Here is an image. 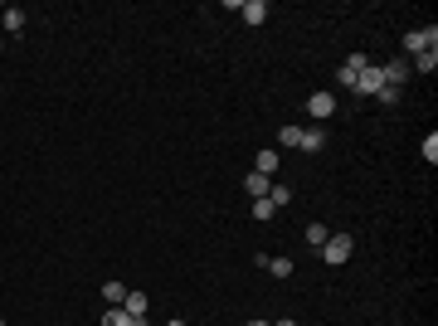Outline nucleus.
I'll return each mask as SVG.
<instances>
[{
  "mask_svg": "<svg viewBox=\"0 0 438 326\" xmlns=\"http://www.w3.org/2000/svg\"><path fill=\"white\" fill-rule=\"evenodd\" d=\"M351 248H356V244H351V234H332V239L321 244V258L332 263V268H341V263L351 258Z\"/></svg>",
  "mask_w": 438,
  "mask_h": 326,
  "instance_id": "nucleus-1",
  "label": "nucleus"
},
{
  "mask_svg": "<svg viewBox=\"0 0 438 326\" xmlns=\"http://www.w3.org/2000/svg\"><path fill=\"white\" fill-rule=\"evenodd\" d=\"M380 88H385V73H380V64H370V69L356 73V83H351V93H365V97H375Z\"/></svg>",
  "mask_w": 438,
  "mask_h": 326,
  "instance_id": "nucleus-2",
  "label": "nucleus"
},
{
  "mask_svg": "<svg viewBox=\"0 0 438 326\" xmlns=\"http://www.w3.org/2000/svg\"><path fill=\"white\" fill-rule=\"evenodd\" d=\"M404 49H409V54L438 49V30H433V25H428V30H409V34H404Z\"/></svg>",
  "mask_w": 438,
  "mask_h": 326,
  "instance_id": "nucleus-3",
  "label": "nucleus"
},
{
  "mask_svg": "<svg viewBox=\"0 0 438 326\" xmlns=\"http://www.w3.org/2000/svg\"><path fill=\"white\" fill-rule=\"evenodd\" d=\"M365 69H370V59H365V54H351V59L336 69V83H341V88H351V83H356V73H365Z\"/></svg>",
  "mask_w": 438,
  "mask_h": 326,
  "instance_id": "nucleus-4",
  "label": "nucleus"
},
{
  "mask_svg": "<svg viewBox=\"0 0 438 326\" xmlns=\"http://www.w3.org/2000/svg\"><path fill=\"white\" fill-rule=\"evenodd\" d=\"M380 73H385V88H400L409 78V59H390V64H380Z\"/></svg>",
  "mask_w": 438,
  "mask_h": 326,
  "instance_id": "nucleus-5",
  "label": "nucleus"
},
{
  "mask_svg": "<svg viewBox=\"0 0 438 326\" xmlns=\"http://www.w3.org/2000/svg\"><path fill=\"white\" fill-rule=\"evenodd\" d=\"M239 15H244V25H263L268 5H263V0H239Z\"/></svg>",
  "mask_w": 438,
  "mask_h": 326,
  "instance_id": "nucleus-6",
  "label": "nucleus"
},
{
  "mask_svg": "<svg viewBox=\"0 0 438 326\" xmlns=\"http://www.w3.org/2000/svg\"><path fill=\"white\" fill-rule=\"evenodd\" d=\"M102 326H146V321H137L127 307H107V312H102Z\"/></svg>",
  "mask_w": 438,
  "mask_h": 326,
  "instance_id": "nucleus-7",
  "label": "nucleus"
},
{
  "mask_svg": "<svg viewBox=\"0 0 438 326\" xmlns=\"http://www.w3.org/2000/svg\"><path fill=\"white\" fill-rule=\"evenodd\" d=\"M307 107H312V117H332V113H336V97H332V93H312Z\"/></svg>",
  "mask_w": 438,
  "mask_h": 326,
  "instance_id": "nucleus-8",
  "label": "nucleus"
},
{
  "mask_svg": "<svg viewBox=\"0 0 438 326\" xmlns=\"http://www.w3.org/2000/svg\"><path fill=\"white\" fill-rule=\"evenodd\" d=\"M253 171L273 181V171H278V151H273V146H268V151H258V156H253Z\"/></svg>",
  "mask_w": 438,
  "mask_h": 326,
  "instance_id": "nucleus-9",
  "label": "nucleus"
},
{
  "mask_svg": "<svg viewBox=\"0 0 438 326\" xmlns=\"http://www.w3.org/2000/svg\"><path fill=\"white\" fill-rule=\"evenodd\" d=\"M244 190H249L253 200H263V195L273 190V181H268V176H258V171H249V176H244Z\"/></svg>",
  "mask_w": 438,
  "mask_h": 326,
  "instance_id": "nucleus-10",
  "label": "nucleus"
},
{
  "mask_svg": "<svg viewBox=\"0 0 438 326\" xmlns=\"http://www.w3.org/2000/svg\"><path fill=\"white\" fill-rule=\"evenodd\" d=\"M263 268H268L273 278H292V258H283V253L278 258H263Z\"/></svg>",
  "mask_w": 438,
  "mask_h": 326,
  "instance_id": "nucleus-11",
  "label": "nucleus"
},
{
  "mask_svg": "<svg viewBox=\"0 0 438 326\" xmlns=\"http://www.w3.org/2000/svg\"><path fill=\"white\" fill-rule=\"evenodd\" d=\"M122 307H127L137 321H146V292H132V288H127V302H122Z\"/></svg>",
  "mask_w": 438,
  "mask_h": 326,
  "instance_id": "nucleus-12",
  "label": "nucleus"
},
{
  "mask_svg": "<svg viewBox=\"0 0 438 326\" xmlns=\"http://www.w3.org/2000/svg\"><path fill=\"white\" fill-rule=\"evenodd\" d=\"M102 302H107V307H122V302H127V288H122V283H102Z\"/></svg>",
  "mask_w": 438,
  "mask_h": 326,
  "instance_id": "nucleus-13",
  "label": "nucleus"
},
{
  "mask_svg": "<svg viewBox=\"0 0 438 326\" xmlns=\"http://www.w3.org/2000/svg\"><path fill=\"white\" fill-rule=\"evenodd\" d=\"M0 20H5V30H10V34H20V30H25V10H20V5H5V15H0Z\"/></svg>",
  "mask_w": 438,
  "mask_h": 326,
  "instance_id": "nucleus-14",
  "label": "nucleus"
},
{
  "mask_svg": "<svg viewBox=\"0 0 438 326\" xmlns=\"http://www.w3.org/2000/svg\"><path fill=\"white\" fill-rule=\"evenodd\" d=\"M321 146H326V132H316V127L307 132L302 127V151H321Z\"/></svg>",
  "mask_w": 438,
  "mask_h": 326,
  "instance_id": "nucleus-15",
  "label": "nucleus"
},
{
  "mask_svg": "<svg viewBox=\"0 0 438 326\" xmlns=\"http://www.w3.org/2000/svg\"><path fill=\"white\" fill-rule=\"evenodd\" d=\"M414 69H419V73H433V69H438V54H433V49L414 54Z\"/></svg>",
  "mask_w": 438,
  "mask_h": 326,
  "instance_id": "nucleus-16",
  "label": "nucleus"
},
{
  "mask_svg": "<svg viewBox=\"0 0 438 326\" xmlns=\"http://www.w3.org/2000/svg\"><path fill=\"white\" fill-rule=\"evenodd\" d=\"M326 239H332V229H326V224H307V244H312V248H321Z\"/></svg>",
  "mask_w": 438,
  "mask_h": 326,
  "instance_id": "nucleus-17",
  "label": "nucleus"
},
{
  "mask_svg": "<svg viewBox=\"0 0 438 326\" xmlns=\"http://www.w3.org/2000/svg\"><path fill=\"white\" fill-rule=\"evenodd\" d=\"M268 200H273V209H283V205L292 200V185H273V190H268Z\"/></svg>",
  "mask_w": 438,
  "mask_h": 326,
  "instance_id": "nucleus-18",
  "label": "nucleus"
},
{
  "mask_svg": "<svg viewBox=\"0 0 438 326\" xmlns=\"http://www.w3.org/2000/svg\"><path fill=\"white\" fill-rule=\"evenodd\" d=\"M273 214H278V209H273V200L263 195V200H253V220H273Z\"/></svg>",
  "mask_w": 438,
  "mask_h": 326,
  "instance_id": "nucleus-19",
  "label": "nucleus"
},
{
  "mask_svg": "<svg viewBox=\"0 0 438 326\" xmlns=\"http://www.w3.org/2000/svg\"><path fill=\"white\" fill-rule=\"evenodd\" d=\"M424 161H428V166L438 161V132H428V137H424Z\"/></svg>",
  "mask_w": 438,
  "mask_h": 326,
  "instance_id": "nucleus-20",
  "label": "nucleus"
},
{
  "mask_svg": "<svg viewBox=\"0 0 438 326\" xmlns=\"http://www.w3.org/2000/svg\"><path fill=\"white\" fill-rule=\"evenodd\" d=\"M278 141H283V146H302V127H283Z\"/></svg>",
  "mask_w": 438,
  "mask_h": 326,
  "instance_id": "nucleus-21",
  "label": "nucleus"
},
{
  "mask_svg": "<svg viewBox=\"0 0 438 326\" xmlns=\"http://www.w3.org/2000/svg\"><path fill=\"white\" fill-rule=\"evenodd\" d=\"M375 97H380V102H385V107H395V102H400V88H380Z\"/></svg>",
  "mask_w": 438,
  "mask_h": 326,
  "instance_id": "nucleus-22",
  "label": "nucleus"
},
{
  "mask_svg": "<svg viewBox=\"0 0 438 326\" xmlns=\"http://www.w3.org/2000/svg\"><path fill=\"white\" fill-rule=\"evenodd\" d=\"M268 326H297V321H292V316H283V321H268Z\"/></svg>",
  "mask_w": 438,
  "mask_h": 326,
  "instance_id": "nucleus-23",
  "label": "nucleus"
},
{
  "mask_svg": "<svg viewBox=\"0 0 438 326\" xmlns=\"http://www.w3.org/2000/svg\"><path fill=\"white\" fill-rule=\"evenodd\" d=\"M166 326H185V321H181V316H171V321H166Z\"/></svg>",
  "mask_w": 438,
  "mask_h": 326,
  "instance_id": "nucleus-24",
  "label": "nucleus"
},
{
  "mask_svg": "<svg viewBox=\"0 0 438 326\" xmlns=\"http://www.w3.org/2000/svg\"><path fill=\"white\" fill-rule=\"evenodd\" d=\"M249 326H268V321H263V316H253V321H249Z\"/></svg>",
  "mask_w": 438,
  "mask_h": 326,
  "instance_id": "nucleus-25",
  "label": "nucleus"
},
{
  "mask_svg": "<svg viewBox=\"0 0 438 326\" xmlns=\"http://www.w3.org/2000/svg\"><path fill=\"white\" fill-rule=\"evenodd\" d=\"M0 326H5V321H0Z\"/></svg>",
  "mask_w": 438,
  "mask_h": 326,
  "instance_id": "nucleus-26",
  "label": "nucleus"
}]
</instances>
